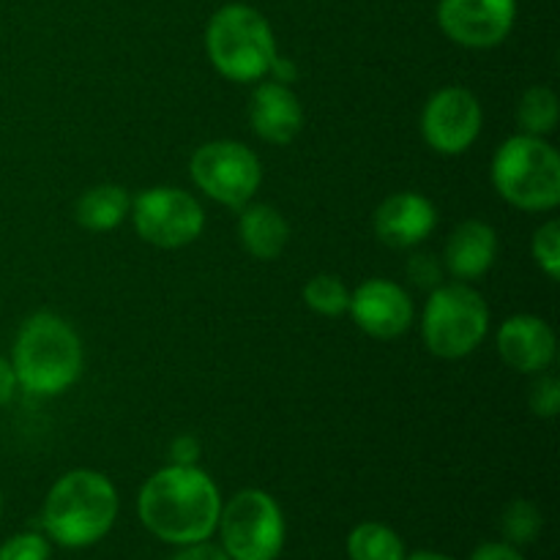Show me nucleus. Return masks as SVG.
<instances>
[{
    "mask_svg": "<svg viewBox=\"0 0 560 560\" xmlns=\"http://www.w3.org/2000/svg\"><path fill=\"white\" fill-rule=\"evenodd\" d=\"M348 312L355 326L375 339H397L413 323V301L392 279H366L350 293Z\"/></svg>",
    "mask_w": 560,
    "mask_h": 560,
    "instance_id": "nucleus-12",
    "label": "nucleus"
},
{
    "mask_svg": "<svg viewBox=\"0 0 560 560\" xmlns=\"http://www.w3.org/2000/svg\"><path fill=\"white\" fill-rule=\"evenodd\" d=\"M408 277L413 279L419 288L435 290L443 279V266L435 260V255H416L408 262Z\"/></svg>",
    "mask_w": 560,
    "mask_h": 560,
    "instance_id": "nucleus-26",
    "label": "nucleus"
},
{
    "mask_svg": "<svg viewBox=\"0 0 560 560\" xmlns=\"http://www.w3.org/2000/svg\"><path fill=\"white\" fill-rule=\"evenodd\" d=\"M173 560H230V558L222 547L208 545V541H197V545H186Z\"/></svg>",
    "mask_w": 560,
    "mask_h": 560,
    "instance_id": "nucleus-29",
    "label": "nucleus"
},
{
    "mask_svg": "<svg viewBox=\"0 0 560 560\" xmlns=\"http://www.w3.org/2000/svg\"><path fill=\"white\" fill-rule=\"evenodd\" d=\"M534 260L539 262L541 271L558 282L560 279V222L558 219H550V222L541 224L539 230L534 233Z\"/></svg>",
    "mask_w": 560,
    "mask_h": 560,
    "instance_id": "nucleus-23",
    "label": "nucleus"
},
{
    "mask_svg": "<svg viewBox=\"0 0 560 560\" xmlns=\"http://www.w3.org/2000/svg\"><path fill=\"white\" fill-rule=\"evenodd\" d=\"M528 405L539 419H556L560 413V381L556 375H541L530 386Z\"/></svg>",
    "mask_w": 560,
    "mask_h": 560,
    "instance_id": "nucleus-24",
    "label": "nucleus"
},
{
    "mask_svg": "<svg viewBox=\"0 0 560 560\" xmlns=\"http://www.w3.org/2000/svg\"><path fill=\"white\" fill-rule=\"evenodd\" d=\"M490 331V306L468 282L438 284L421 315V339L438 359H465Z\"/></svg>",
    "mask_w": 560,
    "mask_h": 560,
    "instance_id": "nucleus-6",
    "label": "nucleus"
},
{
    "mask_svg": "<svg viewBox=\"0 0 560 560\" xmlns=\"http://www.w3.org/2000/svg\"><path fill=\"white\" fill-rule=\"evenodd\" d=\"M501 530L506 536V545H530L541 534L539 506L530 501H523V498L512 501L501 514Z\"/></svg>",
    "mask_w": 560,
    "mask_h": 560,
    "instance_id": "nucleus-22",
    "label": "nucleus"
},
{
    "mask_svg": "<svg viewBox=\"0 0 560 560\" xmlns=\"http://www.w3.org/2000/svg\"><path fill=\"white\" fill-rule=\"evenodd\" d=\"M200 441L195 435H178L170 443V459L173 465H197L200 463Z\"/></svg>",
    "mask_w": 560,
    "mask_h": 560,
    "instance_id": "nucleus-27",
    "label": "nucleus"
},
{
    "mask_svg": "<svg viewBox=\"0 0 560 560\" xmlns=\"http://www.w3.org/2000/svg\"><path fill=\"white\" fill-rule=\"evenodd\" d=\"M498 353L514 372L541 375L556 361V331L536 315H512L498 328Z\"/></svg>",
    "mask_w": 560,
    "mask_h": 560,
    "instance_id": "nucleus-13",
    "label": "nucleus"
},
{
    "mask_svg": "<svg viewBox=\"0 0 560 560\" xmlns=\"http://www.w3.org/2000/svg\"><path fill=\"white\" fill-rule=\"evenodd\" d=\"M189 173L202 195L228 208H244L262 184L260 159L235 140H213L197 148Z\"/></svg>",
    "mask_w": 560,
    "mask_h": 560,
    "instance_id": "nucleus-8",
    "label": "nucleus"
},
{
    "mask_svg": "<svg viewBox=\"0 0 560 560\" xmlns=\"http://www.w3.org/2000/svg\"><path fill=\"white\" fill-rule=\"evenodd\" d=\"M217 528L230 560H277L284 547L282 509L262 490H241L222 503Z\"/></svg>",
    "mask_w": 560,
    "mask_h": 560,
    "instance_id": "nucleus-7",
    "label": "nucleus"
},
{
    "mask_svg": "<svg viewBox=\"0 0 560 560\" xmlns=\"http://www.w3.org/2000/svg\"><path fill=\"white\" fill-rule=\"evenodd\" d=\"M350 560H405V541L383 523H361L348 536Z\"/></svg>",
    "mask_w": 560,
    "mask_h": 560,
    "instance_id": "nucleus-19",
    "label": "nucleus"
},
{
    "mask_svg": "<svg viewBox=\"0 0 560 560\" xmlns=\"http://www.w3.org/2000/svg\"><path fill=\"white\" fill-rule=\"evenodd\" d=\"M249 124L262 142L290 145L304 129L301 98L284 82H260L249 98Z\"/></svg>",
    "mask_w": 560,
    "mask_h": 560,
    "instance_id": "nucleus-15",
    "label": "nucleus"
},
{
    "mask_svg": "<svg viewBox=\"0 0 560 560\" xmlns=\"http://www.w3.org/2000/svg\"><path fill=\"white\" fill-rule=\"evenodd\" d=\"M498 257V233L481 219L457 224L443 252V266L459 282H474L485 277Z\"/></svg>",
    "mask_w": 560,
    "mask_h": 560,
    "instance_id": "nucleus-16",
    "label": "nucleus"
},
{
    "mask_svg": "<svg viewBox=\"0 0 560 560\" xmlns=\"http://www.w3.org/2000/svg\"><path fill=\"white\" fill-rule=\"evenodd\" d=\"M405 560H454V558L443 556V552H430V550H421V552H413V556H405Z\"/></svg>",
    "mask_w": 560,
    "mask_h": 560,
    "instance_id": "nucleus-31",
    "label": "nucleus"
},
{
    "mask_svg": "<svg viewBox=\"0 0 560 560\" xmlns=\"http://www.w3.org/2000/svg\"><path fill=\"white\" fill-rule=\"evenodd\" d=\"M118 517V492L98 470H69L47 492L42 509L44 530L69 550L91 547L113 530Z\"/></svg>",
    "mask_w": 560,
    "mask_h": 560,
    "instance_id": "nucleus-2",
    "label": "nucleus"
},
{
    "mask_svg": "<svg viewBox=\"0 0 560 560\" xmlns=\"http://www.w3.org/2000/svg\"><path fill=\"white\" fill-rule=\"evenodd\" d=\"M11 366L20 388L36 397H58L82 375V342L74 328L52 312H36L14 339Z\"/></svg>",
    "mask_w": 560,
    "mask_h": 560,
    "instance_id": "nucleus-3",
    "label": "nucleus"
},
{
    "mask_svg": "<svg viewBox=\"0 0 560 560\" xmlns=\"http://www.w3.org/2000/svg\"><path fill=\"white\" fill-rule=\"evenodd\" d=\"M137 235L156 249H180L197 241L206 228L202 206L178 186H153L131 200Z\"/></svg>",
    "mask_w": 560,
    "mask_h": 560,
    "instance_id": "nucleus-9",
    "label": "nucleus"
},
{
    "mask_svg": "<svg viewBox=\"0 0 560 560\" xmlns=\"http://www.w3.org/2000/svg\"><path fill=\"white\" fill-rule=\"evenodd\" d=\"M492 186L520 211H552L560 202L558 151L545 137H509L492 159Z\"/></svg>",
    "mask_w": 560,
    "mask_h": 560,
    "instance_id": "nucleus-5",
    "label": "nucleus"
},
{
    "mask_svg": "<svg viewBox=\"0 0 560 560\" xmlns=\"http://www.w3.org/2000/svg\"><path fill=\"white\" fill-rule=\"evenodd\" d=\"M16 388H20V383H16L14 366H11V361H5L3 355H0V405L11 402Z\"/></svg>",
    "mask_w": 560,
    "mask_h": 560,
    "instance_id": "nucleus-30",
    "label": "nucleus"
},
{
    "mask_svg": "<svg viewBox=\"0 0 560 560\" xmlns=\"http://www.w3.org/2000/svg\"><path fill=\"white\" fill-rule=\"evenodd\" d=\"M304 304L310 306L315 315L323 317H339L348 312L350 306V290L334 273H317L304 284Z\"/></svg>",
    "mask_w": 560,
    "mask_h": 560,
    "instance_id": "nucleus-21",
    "label": "nucleus"
},
{
    "mask_svg": "<svg viewBox=\"0 0 560 560\" xmlns=\"http://www.w3.org/2000/svg\"><path fill=\"white\" fill-rule=\"evenodd\" d=\"M238 211V235L244 249L255 260H277L290 241L288 219L268 202H246Z\"/></svg>",
    "mask_w": 560,
    "mask_h": 560,
    "instance_id": "nucleus-17",
    "label": "nucleus"
},
{
    "mask_svg": "<svg viewBox=\"0 0 560 560\" xmlns=\"http://www.w3.org/2000/svg\"><path fill=\"white\" fill-rule=\"evenodd\" d=\"M468 560H525L517 552V547L506 545V541H485L470 552Z\"/></svg>",
    "mask_w": 560,
    "mask_h": 560,
    "instance_id": "nucleus-28",
    "label": "nucleus"
},
{
    "mask_svg": "<svg viewBox=\"0 0 560 560\" xmlns=\"http://www.w3.org/2000/svg\"><path fill=\"white\" fill-rule=\"evenodd\" d=\"M131 211V200L124 186L118 184H98L88 189L77 200L74 217L91 233H107L115 230Z\"/></svg>",
    "mask_w": 560,
    "mask_h": 560,
    "instance_id": "nucleus-18",
    "label": "nucleus"
},
{
    "mask_svg": "<svg viewBox=\"0 0 560 560\" xmlns=\"http://www.w3.org/2000/svg\"><path fill=\"white\" fill-rule=\"evenodd\" d=\"M485 113L468 88H441L421 109V137L443 156H459L481 135Z\"/></svg>",
    "mask_w": 560,
    "mask_h": 560,
    "instance_id": "nucleus-10",
    "label": "nucleus"
},
{
    "mask_svg": "<svg viewBox=\"0 0 560 560\" xmlns=\"http://www.w3.org/2000/svg\"><path fill=\"white\" fill-rule=\"evenodd\" d=\"M0 514H3V495H0Z\"/></svg>",
    "mask_w": 560,
    "mask_h": 560,
    "instance_id": "nucleus-32",
    "label": "nucleus"
},
{
    "mask_svg": "<svg viewBox=\"0 0 560 560\" xmlns=\"http://www.w3.org/2000/svg\"><path fill=\"white\" fill-rule=\"evenodd\" d=\"M206 52L213 69L233 82H255L277 60V38L257 9L244 3L222 5L206 27Z\"/></svg>",
    "mask_w": 560,
    "mask_h": 560,
    "instance_id": "nucleus-4",
    "label": "nucleus"
},
{
    "mask_svg": "<svg viewBox=\"0 0 560 560\" xmlns=\"http://www.w3.org/2000/svg\"><path fill=\"white\" fill-rule=\"evenodd\" d=\"M375 235L392 249H413L438 228V211L419 191H397L375 211Z\"/></svg>",
    "mask_w": 560,
    "mask_h": 560,
    "instance_id": "nucleus-14",
    "label": "nucleus"
},
{
    "mask_svg": "<svg viewBox=\"0 0 560 560\" xmlns=\"http://www.w3.org/2000/svg\"><path fill=\"white\" fill-rule=\"evenodd\" d=\"M222 495L197 465H167L142 485L137 498L140 523L156 539L186 547L208 541L219 525Z\"/></svg>",
    "mask_w": 560,
    "mask_h": 560,
    "instance_id": "nucleus-1",
    "label": "nucleus"
},
{
    "mask_svg": "<svg viewBox=\"0 0 560 560\" xmlns=\"http://www.w3.org/2000/svg\"><path fill=\"white\" fill-rule=\"evenodd\" d=\"M0 560H49V541L42 534H16L0 545Z\"/></svg>",
    "mask_w": 560,
    "mask_h": 560,
    "instance_id": "nucleus-25",
    "label": "nucleus"
},
{
    "mask_svg": "<svg viewBox=\"0 0 560 560\" xmlns=\"http://www.w3.org/2000/svg\"><path fill=\"white\" fill-rule=\"evenodd\" d=\"M560 104L552 88L534 85L523 93L517 104V124L523 135L547 137L558 126Z\"/></svg>",
    "mask_w": 560,
    "mask_h": 560,
    "instance_id": "nucleus-20",
    "label": "nucleus"
},
{
    "mask_svg": "<svg viewBox=\"0 0 560 560\" xmlns=\"http://www.w3.org/2000/svg\"><path fill=\"white\" fill-rule=\"evenodd\" d=\"M517 0H441L438 25L454 44L468 49L498 47L512 33Z\"/></svg>",
    "mask_w": 560,
    "mask_h": 560,
    "instance_id": "nucleus-11",
    "label": "nucleus"
}]
</instances>
